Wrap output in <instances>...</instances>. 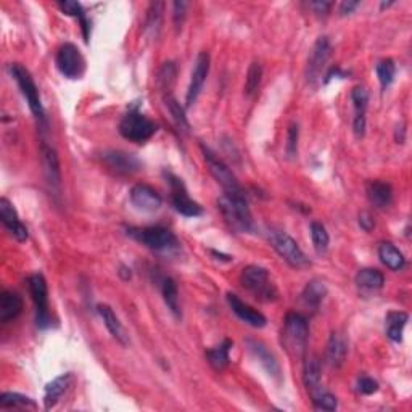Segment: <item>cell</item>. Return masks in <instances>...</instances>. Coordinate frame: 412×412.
<instances>
[{"instance_id": "6", "label": "cell", "mask_w": 412, "mask_h": 412, "mask_svg": "<svg viewBox=\"0 0 412 412\" xmlns=\"http://www.w3.org/2000/svg\"><path fill=\"white\" fill-rule=\"evenodd\" d=\"M10 73H12V78L15 79L16 84H18L21 93H23V97L26 98L31 113L39 121H46V112H44L42 107L39 89H37L36 82L32 79L29 71H27L23 65L13 63L10 65Z\"/></svg>"}, {"instance_id": "43", "label": "cell", "mask_w": 412, "mask_h": 412, "mask_svg": "<svg viewBox=\"0 0 412 412\" xmlns=\"http://www.w3.org/2000/svg\"><path fill=\"white\" fill-rule=\"evenodd\" d=\"M358 392L361 394H373L378 392V382L373 380L372 377H361L358 380Z\"/></svg>"}, {"instance_id": "36", "label": "cell", "mask_w": 412, "mask_h": 412, "mask_svg": "<svg viewBox=\"0 0 412 412\" xmlns=\"http://www.w3.org/2000/svg\"><path fill=\"white\" fill-rule=\"evenodd\" d=\"M58 8L62 10L65 15H69V16H74V18H79L82 31H84L86 41H89V21H87V18H86V12L82 10V5L79 2H69V0H67V2H60Z\"/></svg>"}, {"instance_id": "32", "label": "cell", "mask_w": 412, "mask_h": 412, "mask_svg": "<svg viewBox=\"0 0 412 412\" xmlns=\"http://www.w3.org/2000/svg\"><path fill=\"white\" fill-rule=\"evenodd\" d=\"M161 293H163L164 303H166L168 310L171 311V314L175 317V319H180V317H182V312H180V305H179L178 285H175V282L171 277H166L163 280Z\"/></svg>"}, {"instance_id": "38", "label": "cell", "mask_w": 412, "mask_h": 412, "mask_svg": "<svg viewBox=\"0 0 412 412\" xmlns=\"http://www.w3.org/2000/svg\"><path fill=\"white\" fill-rule=\"evenodd\" d=\"M166 107L169 109V113H171L174 123L178 124V128L182 131H189L190 124L189 119L185 117V108L180 107V103L173 97H166Z\"/></svg>"}, {"instance_id": "28", "label": "cell", "mask_w": 412, "mask_h": 412, "mask_svg": "<svg viewBox=\"0 0 412 412\" xmlns=\"http://www.w3.org/2000/svg\"><path fill=\"white\" fill-rule=\"evenodd\" d=\"M356 285H358L359 290H364V292H377V290L383 288V285H385V277H383V274L378 269L366 267L356 274Z\"/></svg>"}, {"instance_id": "40", "label": "cell", "mask_w": 412, "mask_h": 412, "mask_svg": "<svg viewBox=\"0 0 412 412\" xmlns=\"http://www.w3.org/2000/svg\"><path fill=\"white\" fill-rule=\"evenodd\" d=\"M298 139H300V126L298 123H292L287 131V144H285V153L288 158H295L298 155Z\"/></svg>"}, {"instance_id": "24", "label": "cell", "mask_w": 412, "mask_h": 412, "mask_svg": "<svg viewBox=\"0 0 412 412\" xmlns=\"http://www.w3.org/2000/svg\"><path fill=\"white\" fill-rule=\"evenodd\" d=\"M23 298L16 292L5 290L0 295V322L8 324L23 312Z\"/></svg>"}, {"instance_id": "47", "label": "cell", "mask_w": 412, "mask_h": 412, "mask_svg": "<svg viewBox=\"0 0 412 412\" xmlns=\"http://www.w3.org/2000/svg\"><path fill=\"white\" fill-rule=\"evenodd\" d=\"M358 7H359V2H342L340 4V15L342 16L351 15Z\"/></svg>"}, {"instance_id": "5", "label": "cell", "mask_w": 412, "mask_h": 412, "mask_svg": "<svg viewBox=\"0 0 412 412\" xmlns=\"http://www.w3.org/2000/svg\"><path fill=\"white\" fill-rule=\"evenodd\" d=\"M128 235L153 251H173L179 246L171 230L161 226L131 227L128 229Z\"/></svg>"}, {"instance_id": "44", "label": "cell", "mask_w": 412, "mask_h": 412, "mask_svg": "<svg viewBox=\"0 0 412 412\" xmlns=\"http://www.w3.org/2000/svg\"><path fill=\"white\" fill-rule=\"evenodd\" d=\"M310 8H312V12L319 16H326L328 15L332 8L331 2H326V0H316V2H310Z\"/></svg>"}, {"instance_id": "31", "label": "cell", "mask_w": 412, "mask_h": 412, "mask_svg": "<svg viewBox=\"0 0 412 412\" xmlns=\"http://www.w3.org/2000/svg\"><path fill=\"white\" fill-rule=\"evenodd\" d=\"M409 321L408 312L403 311H390L387 314V337L394 343L403 342V332L406 324Z\"/></svg>"}, {"instance_id": "18", "label": "cell", "mask_w": 412, "mask_h": 412, "mask_svg": "<svg viewBox=\"0 0 412 412\" xmlns=\"http://www.w3.org/2000/svg\"><path fill=\"white\" fill-rule=\"evenodd\" d=\"M351 102L354 107V121H353V131L354 135L361 139L366 134V112H367V103H369V92L366 87L356 86L351 91Z\"/></svg>"}, {"instance_id": "37", "label": "cell", "mask_w": 412, "mask_h": 412, "mask_svg": "<svg viewBox=\"0 0 412 412\" xmlns=\"http://www.w3.org/2000/svg\"><path fill=\"white\" fill-rule=\"evenodd\" d=\"M261 78H263V68L260 63H251L248 68V73H246V79H245V93L248 97H253L255 93L260 89L261 84Z\"/></svg>"}, {"instance_id": "17", "label": "cell", "mask_w": 412, "mask_h": 412, "mask_svg": "<svg viewBox=\"0 0 412 412\" xmlns=\"http://www.w3.org/2000/svg\"><path fill=\"white\" fill-rule=\"evenodd\" d=\"M0 219H2V224L5 226V229L8 230L10 235L15 240L18 241H25L27 239V229L23 222H21V219L18 216V213H16L15 206L10 203L7 199L0 200Z\"/></svg>"}, {"instance_id": "3", "label": "cell", "mask_w": 412, "mask_h": 412, "mask_svg": "<svg viewBox=\"0 0 412 412\" xmlns=\"http://www.w3.org/2000/svg\"><path fill=\"white\" fill-rule=\"evenodd\" d=\"M240 282L244 288L255 296L256 300L261 301H274L277 300V288L272 284L271 276H269L267 269L261 266H246L240 274Z\"/></svg>"}, {"instance_id": "41", "label": "cell", "mask_w": 412, "mask_h": 412, "mask_svg": "<svg viewBox=\"0 0 412 412\" xmlns=\"http://www.w3.org/2000/svg\"><path fill=\"white\" fill-rule=\"evenodd\" d=\"M311 401H312V406H314L317 411H335L338 406L337 398H335L333 394L328 393V392H322L321 394H317V397L312 398Z\"/></svg>"}, {"instance_id": "27", "label": "cell", "mask_w": 412, "mask_h": 412, "mask_svg": "<svg viewBox=\"0 0 412 412\" xmlns=\"http://www.w3.org/2000/svg\"><path fill=\"white\" fill-rule=\"evenodd\" d=\"M232 346H234V343L230 342L229 338H226L221 345L206 350V353H205L206 359H208V362H210V366L213 367L214 371L222 372V371L227 369L229 364H230L229 354H230V350H232Z\"/></svg>"}, {"instance_id": "22", "label": "cell", "mask_w": 412, "mask_h": 412, "mask_svg": "<svg viewBox=\"0 0 412 412\" xmlns=\"http://www.w3.org/2000/svg\"><path fill=\"white\" fill-rule=\"evenodd\" d=\"M321 361L317 356H310L305 361L303 366V382L307 388V392L311 394V399L316 398L317 394L326 392L321 383Z\"/></svg>"}, {"instance_id": "11", "label": "cell", "mask_w": 412, "mask_h": 412, "mask_svg": "<svg viewBox=\"0 0 412 412\" xmlns=\"http://www.w3.org/2000/svg\"><path fill=\"white\" fill-rule=\"evenodd\" d=\"M57 68L65 78L81 79L86 73V58L81 53L78 46L71 42H65L57 52Z\"/></svg>"}, {"instance_id": "42", "label": "cell", "mask_w": 412, "mask_h": 412, "mask_svg": "<svg viewBox=\"0 0 412 412\" xmlns=\"http://www.w3.org/2000/svg\"><path fill=\"white\" fill-rule=\"evenodd\" d=\"M175 78V67L174 63H164L160 74H158V84H160L164 91L169 89Z\"/></svg>"}, {"instance_id": "20", "label": "cell", "mask_w": 412, "mask_h": 412, "mask_svg": "<svg viewBox=\"0 0 412 412\" xmlns=\"http://www.w3.org/2000/svg\"><path fill=\"white\" fill-rule=\"evenodd\" d=\"M246 346H248L251 354L260 361V364L265 367V371L269 373V376L276 378V380H280V366L276 359V356L266 348V345L258 342V340L248 338L246 340Z\"/></svg>"}, {"instance_id": "14", "label": "cell", "mask_w": 412, "mask_h": 412, "mask_svg": "<svg viewBox=\"0 0 412 412\" xmlns=\"http://www.w3.org/2000/svg\"><path fill=\"white\" fill-rule=\"evenodd\" d=\"M208 73H210V53L200 52L199 57L195 60V67L192 71V78L189 89H187L185 95V108H190L197 102V98L201 93L203 86H205Z\"/></svg>"}, {"instance_id": "10", "label": "cell", "mask_w": 412, "mask_h": 412, "mask_svg": "<svg viewBox=\"0 0 412 412\" xmlns=\"http://www.w3.org/2000/svg\"><path fill=\"white\" fill-rule=\"evenodd\" d=\"M201 152L203 157H205L208 171H210L213 178L218 180V184L222 187L224 194H241L244 190H241L237 178H235L234 173L230 171L227 164L205 145H201Z\"/></svg>"}, {"instance_id": "34", "label": "cell", "mask_w": 412, "mask_h": 412, "mask_svg": "<svg viewBox=\"0 0 412 412\" xmlns=\"http://www.w3.org/2000/svg\"><path fill=\"white\" fill-rule=\"evenodd\" d=\"M311 230V240H312V246L317 255H326L328 250V244H331V237H328V232L324 224L321 222H311L310 226Z\"/></svg>"}, {"instance_id": "23", "label": "cell", "mask_w": 412, "mask_h": 412, "mask_svg": "<svg viewBox=\"0 0 412 412\" xmlns=\"http://www.w3.org/2000/svg\"><path fill=\"white\" fill-rule=\"evenodd\" d=\"M367 199L378 210H385L393 201V189L383 180H369L366 187Z\"/></svg>"}, {"instance_id": "33", "label": "cell", "mask_w": 412, "mask_h": 412, "mask_svg": "<svg viewBox=\"0 0 412 412\" xmlns=\"http://www.w3.org/2000/svg\"><path fill=\"white\" fill-rule=\"evenodd\" d=\"M0 408L2 409H36L37 404L34 399L25 397V394L20 393H2L0 397Z\"/></svg>"}, {"instance_id": "46", "label": "cell", "mask_w": 412, "mask_h": 412, "mask_svg": "<svg viewBox=\"0 0 412 412\" xmlns=\"http://www.w3.org/2000/svg\"><path fill=\"white\" fill-rule=\"evenodd\" d=\"M359 226H361V229H364L366 232H371L373 226H376V222H373V219L369 213H361Z\"/></svg>"}, {"instance_id": "16", "label": "cell", "mask_w": 412, "mask_h": 412, "mask_svg": "<svg viewBox=\"0 0 412 412\" xmlns=\"http://www.w3.org/2000/svg\"><path fill=\"white\" fill-rule=\"evenodd\" d=\"M227 303L229 307L232 310L235 316L239 317L240 321H244L245 324H248L250 327L255 328H263L266 326V317L263 312L256 311L255 307H251L250 305H246L245 301H241L235 293H227Z\"/></svg>"}, {"instance_id": "7", "label": "cell", "mask_w": 412, "mask_h": 412, "mask_svg": "<svg viewBox=\"0 0 412 412\" xmlns=\"http://www.w3.org/2000/svg\"><path fill=\"white\" fill-rule=\"evenodd\" d=\"M267 239L271 241L272 248L277 251V255L282 258L284 261H287L292 267H303L310 265L303 250L300 248L296 240L290 237L285 230L269 229Z\"/></svg>"}, {"instance_id": "30", "label": "cell", "mask_w": 412, "mask_h": 412, "mask_svg": "<svg viewBox=\"0 0 412 412\" xmlns=\"http://www.w3.org/2000/svg\"><path fill=\"white\" fill-rule=\"evenodd\" d=\"M348 353V345H346L343 335L333 332L327 343V359L332 367H342Z\"/></svg>"}, {"instance_id": "21", "label": "cell", "mask_w": 412, "mask_h": 412, "mask_svg": "<svg viewBox=\"0 0 412 412\" xmlns=\"http://www.w3.org/2000/svg\"><path fill=\"white\" fill-rule=\"evenodd\" d=\"M41 155L44 163V173H46L47 182L52 185V189H58L62 184V169H60V160L57 150L53 147L42 144Z\"/></svg>"}, {"instance_id": "1", "label": "cell", "mask_w": 412, "mask_h": 412, "mask_svg": "<svg viewBox=\"0 0 412 412\" xmlns=\"http://www.w3.org/2000/svg\"><path fill=\"white\" fill-rule=\"evenodd\" d=\"M218 208L230 229L237 232H250L253 229V216L245 199V194H222L218 199Z\"/></svg>"}, {"instance_id": "13", "label": "cell", "mask_w": 412, "mask_h": 412, "mask_svg": "<svg viewBox=\"0 0 412 412\" xmlns=\"http://www.w3.org/2000/svg\"><path fill=\"white\" fill-rule=\"evenodd\" d=\"M102 161L105 166L117 175H133L140 171L142 163L133 153L121 150H108L102 153Z\"/></svg>"}, {"instance_id": "29", "label": "cell", "mask_w": 412, "mask_h": 412, "mask_svg": "<svg viewBox=\"0 0 412 412\" xmlns=\"http://www.w3.org/2000/svg\"><path fill=\"white\" fill-rule=\"evenodd\" d=\"M378 258L390 271H401L406 266L404 255L390 241H383L378 245Z\"/></svg>"}, {"instance_id": "26", "label": "cell", "mask_w": 412, "mask_h": 412, "mask_svg": "<svg viewBox=\"0 0 412 412\" xmlns=\"http://www.w3.org/2000/svg\"><path fill=\"white\" fill-rule=\"evenodd\" d=\"M98 314H100L103 324H105V327L108 328V332L112 333V337L117 340V342H119L121 345H128L129 343V338L128 335H126V331L123 327V324L119 322V319L117 317V314H114L113 310L107 305H100L97 307Z\"/></svg>"}, {"instance_id": "8", "label": "cell", "mask_w": 412, "mask_h": 412, "mask_svg": "<svg viewBox=\"0 0 412 412\" xmlns=\"http://www.w3.org/2000/svg\"><path fill=\"white\" fill-rule=\"evenodd\" d=\"M29 285V293L32 298V303L36 306V324L37 327L46 331L52 326V317L51 311H48V288H47V280L41 272L32 274L27 280Z\"/></svg>"}, {"instance_id": "15", "label": "cell", "mask_w": 412, "mask_h": 412, "mask_svg": "<svg viewBox=\"0 0 412 412\" xmlns=\"http://www.w3.org/2000/svg\"><path fill=\"white\" fill-rule=\"evenodd\" d=\"M131 203L142 213H155L161 208L163 199L153 187L147 184H135L129 194Z\"/></svg>"}, {"instance_id": "39", "label": "cell", "mask_w": 412, "mask_h": 412, "mask_svg": "<svg viewBox=\"0 0 412 412\" xmlns=\"http://www.w3.org/2000/svg\"><path fill=\"white\" fill-rule=\"evenodd\" d=\"M163 7L164 5L161 2H153L150 4L147 12V23H145V29L150 31L152 34L157 36L158 29L161 26V13H163Z\"/></svg>"}, {"instance_id": "35", "label": "cell", "mask_w": 412, "mask_h": 412, "mask_svg": "<svg viewBox=\"0 0 412 412\" xmlns=\"http://www.w3.org/2000/svg\"><path fill=\"white\" fill-rule=\"evenodd\" d=\"M377 78L378 82H380L382 89L387 91L390 86L393 84L394 76H397V65L392 58H383L380 62L377 63Z\"/></svg>"}, {"instance_id": "19", "label": "cell", "mask_w": 412, "mask_h": 412, "mask_svg": "<svg viewBox=\"0 0 412 412\" xmlns=\"http://www.w3.org/2000/svg\"><path fill=\"white\" fill-rule=\"evenodd\" d=\"M73 380H74L73 373L68 372V373H62V376L53 378L51 383H47L46 390H44V408H46L47 411L55 408V404L58 403L60 398L68 392V388L71 387Z\"/></svg>"}, {"instance_id": "12", "label": "cell", "mask_w": 412, "mask_h": 412, "mask_svg": "<svg viewBox=\"0 0 412 412\" xmlns=\"http://www.w3.org/2000/svg\"><path fill=\"white\" fill-rule=\"evenodd\" d=\"M331 42L326 36L319 37L316 41L314 47H312L310 60H307V68H306V79L307 84L316 87L324 78V69H326V65L331 58Z\"/></svg>"}, {"instance_id": "9", "label": "cell", "mask_w": 412, "mask_h": 412, "mask_svg": "<svg viewBox=\"0 0 412 412\" xmlns=\"http://www.w3.org/2000/svg\"><path fill=\"white\" fill-rule=\"evenodd\" d=\"M164 178H166V182L169 184V189H171V203L174 210L185 218L201 216L203 208L195 200L190 199L182 179H179L173 173H164Z\"/></svg>"}, {"instance_id": "4", "label": "cell", "mask_w": 412, "mask_h": 412, "mask_svg": "<svg viewBox=\"0 0 412 412\" xmlns=\"http://www.w3.org/2000/svg\"><path fill=\"white\" fill-rule=\"evenodd\" d=\"M157 131L158 126L135 108L129 109L119 121V134L134 144H144L155 135Z\"/></svg>"}, {"instance_id": "25", "label": "cell", "mask_w": 412, "mask_h": 412, "mask_svg": "<svg viewBox=\"0 0 412 412\" xmlns=\"http://www.w3.org/2000/svg\"><path fill=\"white\" fill-rule=\"evenodd\" d=\"M326 295H327L326 284H324L322 280L312 279L306 284L303 293H301V301H303V305L307 307V310L316 312L321 307Z\"/></svg>"}, {"instance_id": "2", "label": "cell", "mask_w": 412, "mask_h": 412, "mask_svg": "<svg viewBox=\"0 0 412 412\" xmlns=\"http://www.w3.org/2000/svg\"><path fill=\"white\" fill-rule=\"evenodd\" d=\"M307 338H310V326L306 317L300 312H288L284 321L282 343L293 358H301L305 354Z\"/></svg>"}, {"instance_id": "45", "label": "cell", "mask_w": 412, "mask_h": 412, "mask_svg": "<svg viewBox=\"0 0 412 412\" xmlns=\"http://www.w3.org/2000/svg\"><path fill=\"white\" fill-rule=\"evenodd\" d=\"M174 23L178 27H180L184 21V16H185V8H187V4L185 2H174Z\"/></svg>"}]
</instances>
